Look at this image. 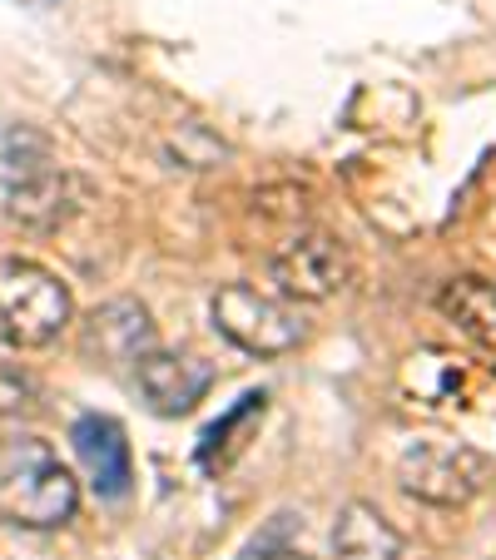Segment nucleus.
<instances>
[{"label":"nucleus","instance_id":"nucleus-1","mask_svg":"<svg viewBox=\"0 0 496 560\" xmlns=\"http://www.w3.org/2000/svg\"><path fill=\"white\" fill-rule=\"evenodd\" d=\"M80 487L70 466L41 436H0V521L25 530H55L74 516Z\"/></svg>","mask_w":496,"mask_h":560},{"label":"nucleus","instance_id":"nucleus-2","mask_svg":"<svg viewBox=\"0 0 496 560\" xmlns=\"http://www.w3.org/2000/svg\"><path fill=\"white\" fill-rule=\"evenodd\" d=\"M74 317V298L45 264L0 258V342L11 348H45Z\"/></svg>","mask_w":496,"mask_h":560},{"label":"nucleus","instance_id":"nucleus-3","mask_svg":"<svg viewBox=\"0 0 496 560\" xmlns=\"http://www.w3.org/2000/svg\"><path fill=\"white\" fill-rule=\"evenodd\" d=\"M209 317L214 328L243 348L249 358H284L303 342V317L274 293H258L249 283H229L214 293L209 303Z\"/></svg>","mask_w":496,"mask_h":560},{"label":"nucleus","instance_id":"nucleus-4","mask_svg":"<svg viewBox=\"0 0 496 560\" xmlns=\"http://www.w3.org/2000/svg\"><path fill=\"white\" fill-rule=\"evenodd\" d=\"M492 481V462L462 442H417L397 462V487L423 506H466Z\"/></svg>","mask_w":496,"mask_h":560},{"label":"nucleus","instance_id":"nucleus-5","mask_svg":"<svg viewBox=\"0 0 496 560\" xmlns=\"http://www.w3.org/2000/svg\"><path fill=\"white\" fill-rule=\"evenodd\" d=\"M348 254L333 233H298L274 254V283L288 303H327L348 288Z\"/></svg>","mask_w":496,"mask_h":560},{"label":"nucleus","instance_id":"nucleus-6","mask_svg":"<svg viewBox=\"0 0 496 560\" xmlns=\"http://www.w3.org/2000/svg\"><path fill=\"white\" fill-rule=\"evenodd\" d=\"M135 377H139V392L149 397V407H154L159 417H184L204 402L214 372H209V362H199V358L149 348L145 358L135 362Z\"/></svg>","mask_w":496,"mask_h":560},{"label":"nucleus","instance_id":"nucleus-7","mask_svg":"<svg viewBox=\"0 0 496 560\" xmlns=\"http://www.w3.org/2000/svg\"><path fill=\"white\" fill-rule=\"evenodd\" d=\"M74 456L90 471V487L105 501H125L129 487H135V462H129V442L125 427L115 417H80L70 432Z\"/></svg>","mask_w":496,"mask_h":560},{"label":"nucleus","instance_id":"nucleus-8","mask_svg":"<svg viewBox=\"0 0 496 560\" xmlns=\"http://www.w3.org/2000/svg\"><path fill=\"white\" fill-rule=\"evenodd\" d=\"M437 307H442L447 323H457V332L476 352H486L496 362V283L492 278H452L442 288V298H437Z\"/></svg>","mask_w":496,"mask_h":560},{"label":"nucleus","instance_id":"nucleus-9","mask_svg":"<svg viewBox=\"0 0 496 560\" xmlns=\"http://www.w3.org/2000/svg\"><path fill=\"white\" fill-rule=\"evenodd\" d=\"M333 560H402V536L378 506L353 501L333 526Z\"/></svg>","mask_w":496,"mask_h":560},{"label":"nucleus","instance_id":"nucleus-10","mask_svg":"<svg viewBox=\"0 0 496 560\" xmlns=\"http://www.w3.org/2000/svg\"><path fill=\"white\" fill-rule=\"evenodd\" d=\"M74 209H80V184L55 164L11 189V219L25 223V229H60Z\"/></svg>","mask_w":496,"mask_h":560},{"label":"nucleus","instance_id":"nucleus-11","mask_svg":"<svg viewBox=\"0 0 496 560\" xmlns=\"http://www.w3.org/2000/svg\"><path fill=\"white\" fill-rule=\"evenodd\" d=\"M90 342H95L105 358L139 362L149 348H154V328H149L145 307L119 298V303H105L95 317H90Z\"/></svg>","mask_w":496,"mask_h":560},{"label":"nucleus","instance_id":"nucleus-12","mask_svg":"<svg viewBox=\"0 0 496 560\" xmlns=\"http://www.w3.org/2000/svg\"><path fill=\"white\" fill-rule=\"evenodd\" d=\"M264 402H268L264 392H243L239 407H233V412H223L219 422H214L209 432H204V442H199V462L209 466V471H214V466H229L233 456L243 452L239 436L249 432V427H254L258 417H264Z\"/></svg>","mask_w":496,"mask_h":560},{"label":"nucleus","instance_id":"nucleus-13","mask_svg":"<svg viewBox=\"0 0 496 560\" xmlns=\"http://www.w3.org/2000/svg\"><path fill=\"white\" fill-rule=\"evenodd\" d=\"M45 170H50V139L41 129H25V125L0 129V179L15 189V184L35 179Z\"/></svg>","mask_w":496,"mask_h":560},{"label":"nucleus","instance_id":"nucleus-14","mask_svg":"<svg viewBox=\"0 0 496 560\" xmlns=\"http://www.w3.org/2000/svg\"><path fill=\"white\" fill-rule=\"evenodd\" d=\"M239 560H308L303 516H293V511L268 516L264 530H254V536H249V546L239 550Z\"/></svg>","mask_w":496,"mask_h":560},{"label":"nucleus","instance_id":"nucleus-15","mask_svg":"<svg viewBox=\"0 0 496 560\" xmlns=\"http://www.w3.org/2000/svg\"><path fill=\"white\" fill-rule=\"evenodd\" d=\"M35 397H41V392H35V382L25 377L21 368H5V362H0V417L31 412Z\"/></svg>","mask_w":496,"mask_h":560},{"label":"nucleus","instance_id":"nucleus-16","mask_svg":"<svg viewBox=\"0 0 496 560\" xmlns=\"http://www.w3.org/2000/svg\"><path fill=\"white\" fill-rule=\"evenodd\" d=\"M25 5H55V0H25Z\"/></svg>","mask_w":496,"mask_h":560}]
</instances>
